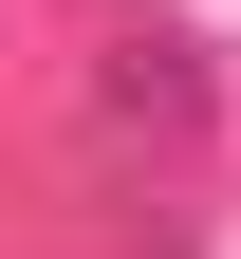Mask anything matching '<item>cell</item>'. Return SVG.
<instances>
[{
	"label": "cell",
	"mask_w": 241,
	"mask_h": 259,
	"mask_svg": "<svg viewBox=\"0 0 241 259\" xmlns=\"http://www.w3.org/2000/svg\"><path fill=\"white\" fill-rule=\"evenodd\" d=\"M93 130H130V148H204V130H223V56L167 37V19H112V37H93Z\"/></svg>",
	"instance_id": "1"
}]
</instances>
